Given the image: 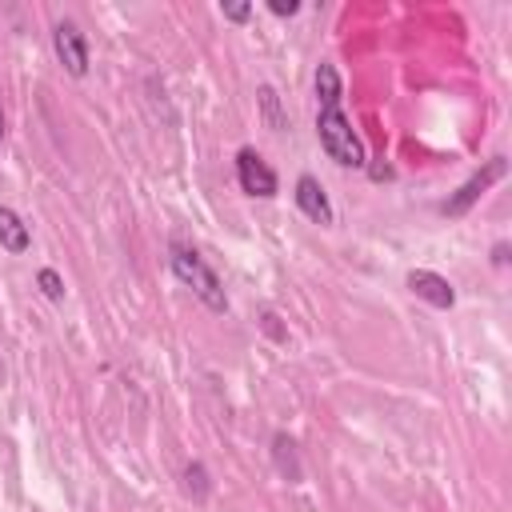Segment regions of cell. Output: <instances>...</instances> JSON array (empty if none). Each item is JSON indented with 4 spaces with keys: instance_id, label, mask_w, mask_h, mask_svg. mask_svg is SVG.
<instances>
[{
    "instance_id": "4",
    "label": "cell",
    "mask_w": 512,
    "mask_h": 512,
    "mask_svg": "<svg viewBox=\"0 0 512 512\" xmlns=\"http://www.w3.org/2000/svg\"><path fill=\"white\" fill-rule=\"evenodd\" d=\"M52 48H56V60L64 64L68 76H88V36L80 32L76 20H56L52 28Z\"/></svg>"
},
{
    "instance_id": "9",
    "label": "cell",
    "mask_w": 512,
    "mask_h": 512,
    "mask_svg": "<svg viewBox=\"0 0 512 512\" xmlns=\"http://www.w3.org/2000/svg\"><path fill=\"white\" fill-rule=\"evenodd\" d=\"M256 104H260V120H264L268 132H284V128H288V116H284L280 96H276L272 84H260V88H256Z\"/></svg>"
},
{
    "instance_id": "18",
    "label": "cell",
    "mask_w": 512,
    "mask_h": 512,
    "mask_svg": "<svg viewBox=\"0 0 512 512\" xmlns=\"http://www.w3.org/2000/svg\"><path fill=\"white\" fill-rule=\"evenodd\" d=\"M0 140H4V104H0Z\"/></svg>"
},
{
    "instance_id": "2",
    "label": "cell",
    "mask_w": 512,
    "mask_h": 512,
    "mask_svg": "<svg viewBox=\"0 0 512 512\" xmlns=\"http://www.w3.org/2000/svg\"><path fill=\"white\" fill-rule=\"evenodd\" d=\"M316 136H320V148L328 152V160H336L340 168H364L368 164L364 144H360L352 120L344 116V108H320L316 112Z\"/></svg>"
},
{
    "instance_id": "5",
    "label": "cell",
    "mask_w": 512,
    "mask_h": 512,
    "mask_svg": "<svg viewBox=\"0 0 512 512\" xmlns=\"http://www.w3.org/2000/svg\"><path fill=\"white\" fill-rule=\"evenodd\" d=\"M236 180H240V188H244L248 196H260V200L276 196V188H280L272 164H268L256 148H240V152H236Z\"/></svg>"
},
{
    "instance_id": "12",
    "label": "cell",
    "mask_w": 512,
    "mask_h": 512,
    "mask_svg": "<svg viewBox=\"0 0 512 512\" xmlns=\"http://www.w3.org/2000/svg\"><path fill=\"white\" fill-rule=\"evenodd\" d=\"M36 288H40L52 304H60V300H64V280H60V272H56V268H40V272H36Z\"/></svg>"
},
{
    "instance_id": "6",
    "label": "cell",
    "mask_w": 512,
    "mask_h": 512,
    "mask_svg": "<svg viewBox=\"0 0 512 512\" xmlns=\"http://www.w3.org/2000/svg\"><path fill=\"white\" fill-rule=\"evenodd\" d=\"M292 196H296V208H300L312 224H332V220H336L332 200H328V192H324V184H320L316 176H300Z\"/></svg>"
},
{
    "instance_id": "11",
    "label": "cell",
    "mask_w": 512,
    "mask_h": 512,
    "mask_svg": "<svg viewBox=\"0 0 512 512\" xmlns=\"http://www.w3.org/2000/svg\"><path fill=\"white\" fill-rule=\"evenodd\" d=\"M272 452H276V464H280V472L288 476V480H300V464H296V444H292V436H276L272 440Z\"/></svg>"
},
{
    "instance_id": "3",
    "label": "cell",
    "mask_w": 512,
    "mask_h": 512,
    "mask_svg": "<svg viewBox=\"0 0 512 512\" xmlns=\"http://www.w3.org/2000/svg\"><path fill=\"white\" fill-rule=\"evenodd\" d=\"M504 172H508V160H504V156L484 160V164H480V168H476V172H472V176H468V180L440 204V212H444V216H464V212H468V208H472L496 180H504Z\"/></svg>"
},
{
    "instance_id": "16",
    "label": "cell",
    "mask_w": 512,
    "mask_h": 512,
    "mask_svg": "<svg viewBox=\"0 0 512 512\" xmlns=\"http://www.w3.org/2000/svg\"><path fill=\"white\" fill-rule=\"evenodd\" d=\"M260 324H264V332H268L272 340H284V328L276 324V312H264V316H260Z\"/></svg>"
},
{
    "instance_id": "8",
    "label": "cell",
    "mask_w": 512,
    "mask_h": 512,
    "mask_svg": "<svg viewBox=\"0 0 512 512\" xmlns=\"http://www.w3.org/2000/svg\"><path fill=\"white\" fill-rule=\"evenodd\" d=\"M28 244H32L28 224H24L8 204H0V248L12 252V256H20V252H28Z\"/></svg>"
},
{
    "instance_id": "14",
    "label": "cell",
    "mask_w": 512,
    "mask_h": 512,
    "mask_svg": "<svg viewBox=\"0 0 512 512\" xmlns=\"http://www.w3.org/2000/svg\"><path fill=\"white\" fill-rule=\"evenodd\" d=\"M220 12H224V20H232V24H244V20L252 16V4H220Z\"/></svg>"
},
{
    "instance_id": "17",
    "label": "cell",
    "mask_w": 512,
    "mask_h": 512,
    "mask_svg": "<svg viewBox=\"0 0 512 512\" xmlns=\"http://www.w3.org/2000/svg\"><path fill=\"white\" fill-rule=\"evenodd\" d=\"M492 264H496V268H504V264H508V244H504V240L492 248Z\"/></svg>"
},
{
    "instance_id": "13",
    "label": "cell",
    "mask_w": 512,
    "mask_h": 512,
    "mask_svg": "<svg viewBox=\"0 0 512 512\" xmlns=\"http://www.w3.org/2000/svg\"><path fill=\"white\" fill-rule=\"evenodd\" d=\"M184 492L196 496V500L208 496V472H204V464H188L184 468Z\"/></svg>"
},
{
    "instance_id": "7",
    "label": "cell",
    "mask_w": 512,
    "mask_h": 512,
    "mask_svg": "<svg viewBox=\"0 0 512 512\" xmlns=\"http://www.w3.org/2000/svg\"><path fill=\"white\" fill-rule=\"evenodd\" d=\"M408 288H412L420 300H428L432 308H452V304H456V288H452L440 272L412 268V272H408Z\"/></svg>"
},
{
    "instance_id": "15",
    "label": "cell",
    "mask_w": 512,
    "mask_h": 512,
    "mask_svg": "<svg viewBox=\"0 0 512 512\" xmlns=\"http://www.w3.org/2000/svg\"><path fill=\"white\" fill-rule=\"evenodd\" d=\"M268 12H276V16H296V12H300V0H268Z\"/></svg>"
},
{
    "instance_id": "1",
    "label": "cell",
    "mask_w": 512,
    "mask_h": 512,
    "mask_svg": "<svg viewBox=\"0 0 512 512\" xmlns=\"http://www.w3.org/2000/svg\"><path fill=\"white\" fill-rule=\"evenodd\" d=\"M168 264H172V276L192 288V296L208 308V312H228V296H224V284L216 276V268L188 244H172L168 248Z\"/></svg>"
},
{
    "instance_id": "10",
    "label": "cell",
    "mask_w": 512,
    "mask_h": 512,
    "mask_svg": "<svg viewBox=\"0 0 512 512\" xmlns=\"http://www.w3.org/2000/svg\"><path fill=\"white\" fill-rule=\"evenodd\" d=\"M316 96H320V108H340L344 84H340V72L332 64H320L316 68Z\"/></svg>"
}]
</instances>
